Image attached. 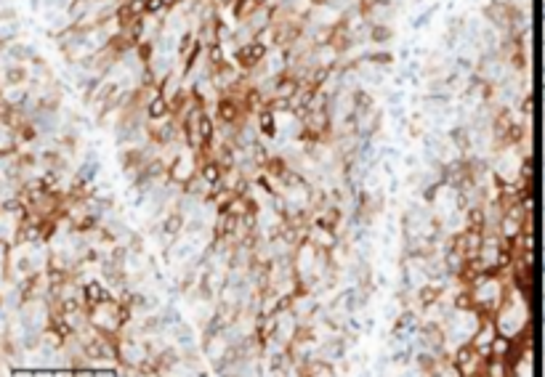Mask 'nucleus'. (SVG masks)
<instances>
[{
    "instance_id": "nucleus-1",
    "label": "nucleus",
    "mask_w": 545,
    "mask_h": 377,
    "mask_svg": "<svg viewBox=\"0 0 545 377\" xmlns=\"http://www.w3.org/2000/svg\"><path fill=\"white\" fill-rule=\"evenodd\" d=\"M264 56H266V48L261 43H253V45H248V48H242L240 53H237V59H240L242 67H253L256 61H261Z\"/></svg>"
},
{
    "instance_id": "nucleus-3",
    "label": "nucleus",
    "mask_w": 545,
    "mask_h": 377,
    "mask_svg": "<svg viewBox=\"0 0 545 377\" xmlns=\"http://www.w3.org/2000/svg\"><path fill=\"white\" fill-rule=\"evenodd\" d=\"M165 112H168V101H165V98H160V96H157L155 101L149 104V117H163Z\"/></svg>"
},
{
    "instance_id": "nucleus-6",
    "label": "nucleus",
    "mask_w": 545,
    "mask_h": 377,
    "mask_svg": "<svg viewBox=\"0 0 545 377\" xmlns=\"http://www.w3.org/2000/svg\"><path fill=\"white\" fill-rule=\"evenodd\" d=\"M202 178H205V181H210V183H216V181H218V165H216V162L205 165V170H202Z\"/></svg>"
},
{
    "instance_id": "nucleus-5",
    "label": "nucleus",
    "mask_w": 545,
    "mask_h": 377,
    "mask_svg": "<svg viewBox=\"0 0 545 377\" xmlns=\"http://www.w3.org/2000/svg\"><path fill=\"white\" fill-rule=\"evenodd\" d=\"M234 114H237L234 112V101H226V98H224V101H221V117H224L226 122H232Z\"/></svg>"
},
{
    "instance_id": "nucleus-2",
    "label": "nucleus",
    "mask_w": 545,
    "mask_h": 377,
    "mask_svg": "<svg viewBox=\"0 0 545 377\" xmlns=\"http://www.w3.org/2000/svg\"><path fill=\"white\" fill-rule=\"evenodd\" d=\"M86 295H88V300H91V303H104V300H106V292H104L101 287H98L96 282H93V284H88V287H86Z\"/></svg>"
},
{
    "instance_id": "nucleus-4",
    "label": "nucleus",
    "mask_w": 545,
    "mask_h": 377,
    "mask_svg": "<svg viewBox=\"0 0 545 377\" xmlns=\"http://www.w3.org/2000/svg\"><path fill=\"white\" fill-rule=\"evenodd\" d=\"M261 130H264L266 136H274V133H277V128H274V114H269V112L261 114Z\"/></svg>"
}]
</instances>
